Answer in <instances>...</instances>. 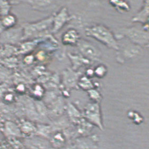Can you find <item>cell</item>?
<instances>
[{
  "label": "cell",
  "instance_id": "9",
  "mask_svg": "<svg viewBox=\"0 0 149 149\" xmlns=\"http://www.w3.org/2000/svg\"><path fill=\"white\" fill-rule=\"evenodd\" d=\"M2 25L7 29L12 28L17 23V17L13 14L5 15L2 19Z\"/></svg>",
  "mask_w": 149,
  "mask_h": 149
},
{
  "label": "cell",
  "instance_id": "8",
  "mask_svg": "<svg viewBox=\"0 0 149 149\" xmlns=\"http://www.w3.org/2000/svg\"><path fill=\"white\" fill-rule=\"evenodd\" d=\"M149 19V2L146 1L144 2L143 8L141 10L135 14L133 18V22H141L145 24Z\"/></svg>",
  "mask_w": 149,
  "mask_h": 149
},
{
  "label": "cell",
  "instance_id": "6",
  "mask_svg": "<svg viewBox=\"0 0 149 149\" xmlns=\"http://www.w3.org/2000/svg\"><path fill=\"white\" fill-rule=\"evenodd\" d=\"M72 17H70L66 8H61L54 16H53L52 28L51 29L53 33H56L63 28L68 21L71 19Z\"/></svg>",
  "mask_w": 149,
  "mask_h": 149
},
{
  "label": "cell",
  "instance_id": "5",
  "mask_svg": "<svg viewBox=\"0 0 149 149\" xmlns=\"http://www.w3.org/2000/svg\"><path fill=\"white\" fill-rule=\"evenodd\" d=\"M23 36L22 27L11 28L3 32L0 36V42H6L9 43H17L22 40Z\"/></svg>",
  "mask_w": 149,
  "mask_h": 149
},
{
  "label": "cell",
  "instance_id": "3",
  "mask_svg": "<svg viewBox=\"0 0 149 149\" xmlns=\"http://www.w3.org/2000/svg\"><path fill=\"white\" fill-rule=\"evenodd\" d=\"M123 36L127 37L131 41L140 45L148 46L149 33L146 28L139 29L136 27L127 28L123 30Z\"/></svg>",
  "mask_w": 149,
  "mask_h": 149
},
{
  "label": "cell",
  "instance_id": "4",
  "mask_svg": "<svg viewBox=\"0 0 149 149\" xmlns=\"http://www.w3.org/2000/svg\"><path fill=\"white\" fill-rule=\"evenodd\" d=\"M77 45L81 52L86 58L92 60H98L99 59L101 53L93 44L84 40H79Z\"/></svg>",
  "mask_w": 149,
  "mask_h": 149
},
{
  "label": "cell",
  "instance_id": "11",
  "mask_svg": "<svg viewBox=\"0 0 149 149\" xmlns=\"http://www.w3.org/2000/svg\"><path fill=\"white\" fill-rule=\"evenodd\" d=\"M110 3L113 5H115V6L120 12H127L130 10V6L127 3L124 1H111Z\"/></svg>",
  "mask_w": 149,
  "mask_h": 149
},
{
  "label": "cell",
  "instance_id": "1",
  "mask_svg": "<svg viewBox=\"0 0 149 149\" xmlns=\"http://www.w3.org/2000/svg\"><path fill=\"white\" fill-rule=\"evenodd\" d=\"M86 35L104 44L108 47L118 50L119 46L115 36L108 28L102 25H95L86 28Z\"/></svg>",
  "mask_w": 149,
  "mask_h": 149
},
{
  "label": "cell",
  "instance_id": "12",
  "mask_svg": "<svg viewBox=\"0 0 149 149\" xmlns=\"http://www.w3.org/2000/svg\"><path fill=\"white\" fill-rule=\"evenodd\" d=\"M107 72L106 68L104 65H100L95 70V74L97 77H104Z\"/></svg>",
  "mask_w": 149,
  "mask_h": 149
},
{
  "label": "cell",
  "instance_id": "2",
  "mask_svg": "<svg viewBox=\"0 0 149 149\" xmlns=\"http://www.w3.org/2000/svg\"><path fill=\"white\" fill-rule=\"evenodd\" d=\"M52 24L53 16L39 22L24 24L22 26L23 32L22 40L39 36L41 33L48 30L50 27L52 28Z\"/></svg>",
  "mask_w": 149,
  "mask_h": 149
},
{
  "label": "cell",
  "instance_id": "7",
  "mask_svg": "<svg viewBox=\"0 0 149 149\" xmlns=\"http://www.w3.org/2000/svg\"><path fill=\"white\" fill-rule=\"evenodd\" d=\"M62 41L65 45H74L79 41V35L75 30L71 29L64 33Z\"/></svg>",
  "mask_w": 149,
  "mask_h": 149
},
{
  "label": "cell",
  "instance_id": "10",
  "mask_svg": "<svg viewBox=\"0 0 149 149\" xmlns=\"http://www.w3.org/2000/svg\"><path fill=\"white\" fill-rule=\"evenodd\" d=\"M25 2L30 4L34 9L40 11L46 10L52 3L51 1H27Z\"/></svg>",
  "mask_w": 149,
  "mask_h": 149
}]
</instances>
